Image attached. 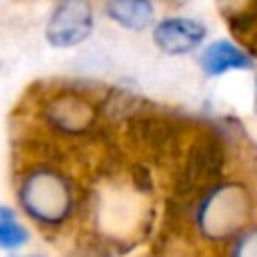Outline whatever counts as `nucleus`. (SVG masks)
<instances>
[{
	"mask_svg": "<svg viewBox=\"0 0 257 257\" xmlns=\"http://www.w3.org/2000/svg\"><path fill=\"white\" fill-rule=\"evenodd\" d=\"M203 34L205 27L201 23L190 21V18H169L156 27L154 39L160 50L169 54H181L196 48L203 41Z\"/></svg>",
	"mask_w": 257,
	"mask_h": 257,
	"instance_id": "nucleus-4",
	"label": "nucleus"
},
{
	"mask_svg": "<svg viewBox=\"0 0 257 257\" xmlns=\"http://www.w3.org/2000/svg\"><path fill=\"white\" fill-rule=\"evenodd\" d=\"M235 257H257V232L246 235L235 250Z\"/></svg>",
	"mask_w": 257,
	"mask_h": 257,
	"instance_id": "nucleus-9",
	"label": "nucleus"
},
{
	"mask_svg": "<svg viewBox=\"0 0 257 257\" xmlns=\"http://www.w3.org/2000/svg\"><path fill=\"white\" fill-rule=\"evenodd\" d=\"M201 66L205 68L208 75H221V72L232 70V68L250 66V59L239 48L226 43V41H219V43H212L201 54Z\"/></svg>",
	"mask_w": 257,
	"mask_h": 257,
	"instance_id": "nucleus-5",
	"label": "nucleus"
},
{
	"mask_svg": "<svg viewBox=\"0 0 257 257\" xmlns=\"http://www.w3.org/2000/svg\"><path fill=\"white\" fill-rule=\"evenodd\" d=\"M23 201L36 217L54 221L68 210V192L57 178L52 176H34L23 190Z\"/></svg>",
	"mask_w": 257,
	"mask_h": 257,
	"instance_id": "nucleus-2",
	"label": "nucleus"
},
{
	"mask_svg": "<svg viewBox=\"0 0 257 257\" xmlns=\"http://www.w3.org/2000/svg\"><path fill=\"white\" fill-rule=\"evenodd\" d=\"M27 239L25 230L14 221L9 210H0V246L5 248H16Z\"/></svg>",
	"mask_w": 257,
	"mask_h": 257,
	"instance_id": "nucleus-8",
	"label": "nucleus"
},
{
	"mask_svg": "<svg viewBox=\"0 0 257 257\" xmlns=\"http://www.w3.org/2000/svg\"><path fill=\"white\" fill-rule=\"evenodd\" d=\"M93 30V14L86 3H66L57 7L48 23V39L52 45L70 48L81 43Z\"/></svg>",
	"mask_w": 257,
	"mask_h": 257,
	"instance_id": "nucleus-1",
	"label": "nucleus"
},
{
	"mask_svg": "<svg viewBox=\"0 0 257 257\" xmlns=\"http://www.w3.org/2000/svg\"><path fill=\"white\" fill-rule=\"evenodd\" d=\"M219 169H221V149L214 142H205V145L196 147V151L187 163V181L192 185H199V183H205L212 176H217Z\"/></svg>",
	"mask_w": 257,
	"mask_h": 257,
	"instance_id": "nucleus-6",
	"label": "nucleus"
},
{
	"mask_svg": "<svg viewBox=\"0 0 257 257\" xmlns=\"http://www.w3.org/2000/svg\"><path fill=\"white\" fill-rule=\"evenodd\" d=\"M106 9L120 25L131 27V30H140V27H145L147 23L151 21V5L149 3L120 0V3H111Z\"/></svg>",
	"mask_w": 257,
	"mask_h": 257,
	"instance_id": "nucleus-7",
	"label": "nucleus"
},
{
	"mask_svg": "<svg viewBox=\"0 0 257 257\" xmlns=\"http://www.w3.org/2000/svg\"><path fill=\"white\" fill-rule=\"evenodd\" d=\"M244 214V201L232 187L217 192L214 196H210V201L203 208V226L208 232H228L230 228H235L241 221Z\"/></svg>",
	"mask_w": 257,
	"mask_h": 257,
	"instance_id": "nucleus-3",
	"label": "nucleus"
}]
</instances>
